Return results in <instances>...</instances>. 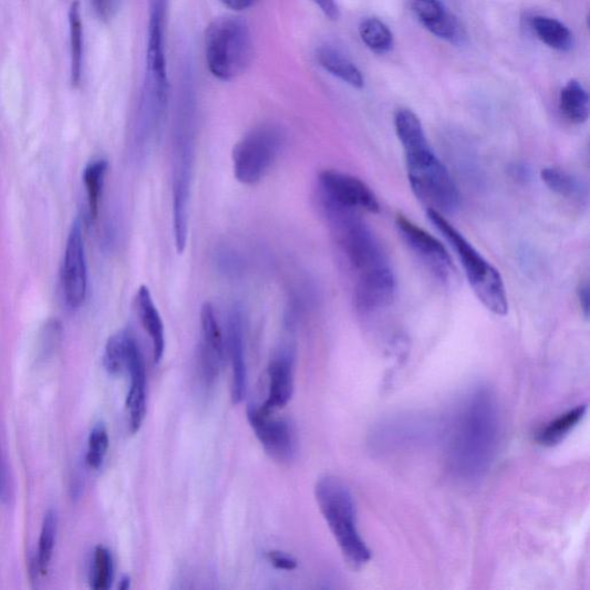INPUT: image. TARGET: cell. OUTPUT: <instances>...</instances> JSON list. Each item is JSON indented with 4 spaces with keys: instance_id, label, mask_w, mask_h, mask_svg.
Wrapping results in <instances>:
<instances>
[{
    "instance_id": "1",
    "label": "cell",
    "mask_w": 590,
    "mask_h": 590,
    "mask_svg": "<svg viewBox=\"0 0 590 590\" xmlns=\"http://www.w3.org/2000/svg\"><path fill=\"white\" fill-rule=\"evenodd\" d=\"M493 391L472 387L463 396L447 432L448 462L465 480H477L490 468L499 443V413Z\"/></svg>"
},
{
    "instance_id": "2",
    "label": "cell",
    "mask_w": 590,
    "mask_h": 590,
    "mask_svg": "<svg viewBox=\"0 0 590 590\" xmlns=\"http://www.w3.org/2000/svg\"><path fill=\"white\" fill-rule=\"evenodd\" d=\"M395 128L416 198L431 210L454 214L460 205L458 187L434 153L418 117L410 108H400L395 114Z\"/></svg>"
},
{
    "instance_id": "3",
    "label": "cell",
    "mask_w": 590,
    "mask_h": 590,
    "mask_svg": "<svg viewBox=\"0 0 590 590\" xmlns=\"http://www.w3.org/2000/svg\"><path fill=\"white\" fill-rule=\"evenodd\" d=\"M167 0H152L147 69L135 126V147L139 156L149 154L163 125L170 93L165 51Z\"/></svg>"
},
{
    "instance_id": "4",
    "label": "cell",
    "mask_w": 590,
    "mask_h": 590,
    "mask_svg": "<svg viewBox=\"0 0 590 590\" xmlns=\"http://www.w3.org/2000/svg\"><path fill=\"white\" fill-rule=\"evenodd\" d=\"M319 509L339 545L346 565L353 570L368 566L372 550L358 528L356 507L350 487L335 475H324L315 485Z\"/></svg>"
},
{
    "instance_id": "5",
    "label": "cell",
    "mask_w": 590,
    "mask_h": 590,
    "mask_svg": "<svg viewBox=\"0 0 590 590\" xmlns=\"http://www.w3.org/2000/svg\"><path fill=\"white\" fill-rule=\"evenodd\" d=\"M195 162V101L190 86L179 101L174 134V230L177 251L188 239V206Z\"/></svg>"
},
{
    "instance_id": "6",
    "label": "cell",
    "mask_w": 590,
    "mask_h": 590,
    "mask_svg": "<svg viewBox=\"0 0 590 590\" xmlns=\"http://www.w3.org/2000/svg\"><path fill=\"white\" fill-rule=\"evenodd\" d=\"M429 220L456 251L475 296L495 315L508 314L507 290L500 273L477 251L444 215L427 209Z\"/></svg>"
},
{
    "instance_id": "7",
    "label": "cell",
    "mask_w": 590,
    "mask_h": 590,
    "mask_svg": "<svg viewBox=\"0 0 590 590\" xmlns=\"http://www.w3.org/2000/svg\"><path fill=\"white\" fill-rule=\"evenodd\" d=\"M321 199L332 235L356 279L390 267L383 247L356 210L337 205L322 195Z\"/></svg>"
},
{
    "instance_id": "8",
    "label": "cell",
    "mask_w": 590,
    "mask_h": 590,
    "mask_svg": "<svg viewBox=\"0 0 590 590\" xmlns=\"http://www.w3.org/2000/svg\"><path fill=\"white\" fill-rule=\"evenodd\" d=\"M206 62L218 80L230 82L244 74L255 60V42L242 18L221 17L207 28Z\"/></svg>"
},
{
    "instance_id": "9",
    "label": "cell",
    "mask_w": 590,
    "mask_h": 590,
    "mask_svg": "<svg viewBox=\"0 0 590 590\" xmlns=\"http://www.w3.org/2000/svg\"><path fill=\"white\" fill-rule=\"evenodd\" d=\"M286 144V133L277 125H261L247 133L232 152L234 173L239 183L262 182Z\"/></svg>"
},
{
    "instance_id": "10",
    "label": "cell",
    "mask_w": 590,
    "mask_h": 590,
    "mask_svg": "<svg viewBox=\"0 0 590 590\" xmlns=\"http://www.w3.org/2000/svg\"><path fill=\"white\" fill-rule=\"evenodd\" d=\"M247 417L252 432L260 441L266 454L278 464H289L297 452L296 436L289 421L275 416V412L261 406H250Z\"/></svg>"
},
{
    "instance_id": "11",
    "label": "cell",
    "mask_w": 590,
    "mask_h": 590,
    "mask_svg": "<svg viewBox=\"0 0 590 590\" xmlns=\"http://www.w3.org/2000/svg\"><path fill=\"white\" fill-rule=\"evenodd\" d=\"M64 299L72 309L80 308L87 299L89 269L82 227L76 219L70 230L61 270Z\"/></svg>"
},
{
    "instance_id": "12",
    "label": "cell",
    "mask_w": 590,
    "mask_h": 590,
    "mask_svg": "<svg viewBox=\"0 0 590 590\" xmlns=\"http://www.w3.org/2000/svg\"><path fill=\"white\" fill-rule=\"evenodd\" d=\"M396 225L402 238L412 249L416 258L423 262L427 269L441 280L447 282L455 273L452 257L434 236L421 229L406 216L400 215Z\"/></svg>"
},
{
    "instance_id": "13",
    "label": "cell",
    "mask_w": 590,
    "mask_h": 590,
    "mask_svg": "<svg viewBox=\"0 0 590 590\" xmlns=\"http://www.w3.org/2000/svg\"><path fill=\"white\" fill-rule=\"evenodd\" d=\"M321 195L330 201L353 210L380 213L381 206L372 188L361 179L335 170L319 176Z\"/></svg>"
},
{
    "instance_id": "14",
    "label": "cell",
    "mask_w": 590,
    "mask_h": 590,
    "mask_svg": "<svg viewBox=\"0 0 590 590\" xmlns=\"http://www.w3.org/2000/svg\"><path fill=\"white\" fill-rule=\"evenodd\" d=\"M201 337L199 371L203 382L210 386L219 376L225 355L222 333L210 302H206L201 309Z\"/></svg>"
},
{
    "instance_id": "15",
    "label": "cell",
    "mask_w": 590,
    "mask_h": 590,
    "mask_svg": "<svg viewBox=\"0 0 590 590\" xmlns=\"http://www.w3.org/2000/svg\"><path fill=\"white\" fill-rule=\"evenodd\" d=\"M126 371L131 377L126 408L131 434L142 429L147 414V374L142 349L135 339L132 340L127 356Z\"/></svg>"
},
{
    "instance_id": "16",
    "label": "cell",
    "mask_w": 590,
    "mask_h": 590,
    "mask_svg": "<svg viewBox=\"0 0 590 590\" xmlns=\"http://www.w3.org/2000/svg\"><path fill=\"white\" fill-rule=\"evenodd\" d=\"M396 294V279L390 267L356 279L354 304L360 313L369 314L389 307Z\"/></svg>"
},
{
    "instance_id": "17",
    "label": "cell",
    "mask_w": 590,
    "mask_h": 590,
    "mask_svg": "<svg viewBox=\"0 0 590 590\" xmlns=\"http://www.w3.org/2000/svg\"><path fill=\"white\" fill-rule=\"evenodd\" d=\"M228 352L232 369L231 398L238 405L245 400L247 390L244 315L238 304L231 308L228 319Z\"/></svg>"
},
{
    "instance_id": "18",
    "label": "cell",
    "mask_w": 590,
    "mask_h": 590,
    "mask_svg": "<svg viewBox=\"0 0 590 590\" xmlns=\"http://www.w3.org/2000/svg\"><path fill=\"white\" fill-rule=\"evenodd\" d=\"M268 400L261 407L276 412L284 408L293 396L294 389V358L289 350L280 351L270 361Z\"/></svg>"
},
{
    "instance_id": "19",
    "label": "cell",
    "mask_w": 590,
    "mask_h": 590,
    "mask_svg": "<svg viewBox=\"0 0 590 590\" xmlns=\"http://www.w3.org/2000/svg\"><path fill=\"white\" fill-rule=\"evenodd\" d=\"M427 426L424 418L414 416L389 418L376 427L373 443L379 447L405 446L424 436Z\"/></svg>"
},
{
    "instance_id": "20",
    "label": "cell",
    "mask_w": 590,
    "mask_h": 590,
    "mask_svg": "<svg viewBox=\"0 0 590 590\" xmlns=\"http://www.w3.org/2000/svg\"><path fill=\"white\" fill-rule=\"evenodd\" d=\"M135 306L138 320L142 322L152 341L154 360L158 363L162 361L165 352V330L158 309L147 287L143 286L138 289Z\"/></svg>"
},
{
    "instance_id": "21",
    "label": "cell",
    "mask_w": 590,
    "mask_h": 590,
    "mask_svg": "<svg viewBox=\"0 0 590 590\" xmlns=\"http://www.w3.org/2000/svg\"><path fill=\"white\" fill-rule=\"evenodd\" d=\"M317 60L323 70L339 77L349 86L355 90L364 87V77L361 71L340 50L323 45L318 49Z\"/></svg>"
},
{
    "instance_id": "22",
    "label": "cell",
    "mask_w": 590,
    "mask_h": 590,
    "mask_svg": "<svg viewBox=\"0 0 590 590\" xmlns=\"http://www.w3.org/2000/svg\"><path fill=\"white\" fill-rule=\"evenodd\" d=\"M530 27L538 39L549 48L567 52L573 48V34L569 27L557 19L537 15L531 18Z\"/></svg>"
},
{
    "instance_id": "23",
    "label": "cell",
    "mask_w": 590,
    "mask_h": 590,
    "mask_svg": "<svg viewBox=\"0 0 590 590\" xmlns=\"http://www.w3.org/2000/svg\"><path fill=\"white\" fill-rule=\"evenodd\" d=\"M561 114L572 124L581 125L589 117V96L582 84L571 80L559 95Z\"/></svg>"
},
{
    "instance_id": "24",
    "label": "cell",
    "mask_w": 590,
    "mask_h": 590,
    "mask_svg": "<svg viewBox=\"0 0 590 590\" xmlns=\"http://www.w3.org/2000/svg\"><path fill=\"white\" fill-rule=\"evenodd\" d=\"M587 412L586 405H579L550 421L538 433L537 441L544 446H555L563 442L581 423Z\"/></svg>"
},
{
    "instance_id": "25",
    "label": "cell",
    "mask_w": 590,
    "mask_h": 590,
    "mask_svg": "<svg viewBox=\"0 0 590 590\" xmlns=\"http://www.w3.org/2000/svg\"><path fill=\"white\" fill-rule=\"evenodd\" d=\"M544 183L563 198L582 203L587 196V188L571 174L558 167H547L541 173Z\"/></svg>"
},
{
    "instance_id": "26",
    "label": "cell",
    "mask_w": 590,
    "mask_h": 590,
    "mask_svg": "<svg viewBox=\"0 0 590 590\" xmlns=\"http://www.w3.org/2000/svg\"><path fill=\"white\" fill-rule=\"evenodd\" d=\"M107 167V161L96 159L90 163L86 168H84L83 183L84 187H86L89 210L92 220H95L100 213L101 198Z\"/></svg>"
},
{
    "instance_id": "27",
    "label": "cell",
    "mask_w": 590,
    "mask_h": 590,
    "mask_svg": "<svg viewBox=\"0 0 590 590\" xmlns=\"http://www.w3.org/2000/svg\"><path fill=\"white\" fill-rule=\"evenodd\" d=\"M134 334L123 330L111 335L104 352V368L111 375H118L126 371L130 345Z\"/></svg>"
},
{
    "instance_id": "28",
    "label": "cell",
    "mask_w": 590,
    "mask_h": 590,
    "mask_svg": "<svg viewBox=\"0 0 590 590\" xmlns=\"http://www.w3.org/2000/svg\"><path fill=\"white\" fill-rule=\"evenodd\" d=\"M362 42L377 54L387 53L393 48V34L390 28L377 18L363 20L359 27Z\"/></svg>"
},
{
    "instance_id": "29",
    "label": "cell",
    "mask_w": 590,
    "mask_h": 590,
    "mask_svg": "<svg viewBox=\"0 0 590 590\" xmlns=\"http://www.w3.org/2000/svg\"><path fill=\"white\" fill-rule=\"evenodd\" d=\"M69 21L71 37V81L73 86H77L82 76L83 60V28L79 2L71 6Z\"/></svg>"
},
{
    "instance_id": "30",
    "label": "cell",
    "mask_w": 590,
    "mask_h": 590,
    "mask_svg": "<svg viewBox=\"0 0 590 590\" xmlns=\"http://www.w3.org/2000/svg\"><path fill=\"white\" fill-rule=\"evenodd\" d=\"M55 536H58V516L53 511H49L43 520L35 560L37 572L39 571L42 576H45L49 571Z\"/></svg>"
},
{
    "instance_id": "31",
    "label": "cell",
    "mask_w": 590,
    "mask_h": 590,
    "mask_svg": "<svg viewBox=\"0 0 590 590\" xmlns=\"http://www.w3.org/2000/svg\"><path fill=\"white\" fill-rule=\"evenodd\" d=\"M114 579V560L110 551L100 546L95 549L91 583L95 590H106Z\"/></svg>"
},
{
    "instance_id": "32",
    "label": "cell",
    "mask_w": 590,
    "mask_h": 590,
    "mask_svg": "<svg viewBox=\"0 0 590 590\" xmlns=\"http://www.w3.org/2000/svg\"><path fill=\"white\" fill-rule=\"evenodd\" d=\"M108 434L104 424L100 423L93 428L89 439L87 464L93 469H99L107 454Z\"/></svg>"
},
{
    "instance_id": "33",
    "label": "cell",
    "mask_w": 590,
    "mask_h": 590,
    "mask_svg": "<svg viewBox=\"0 0 590 590\" xmlns=\"http://www.w3.org/2000/svg\"><path fill=\"white\" fill-rule=\"evenodd\" d=\"M412 10L425 28L447 11L439 0H413Z\"/></svg>"
},
{
    "instance_id": "34",
    "label": "cell",
    "mask_w": 590,
    "mask_h": 590,
    "mask_svg": "<svg viewBox=\"0 0 590 590\" xmlns=\"http://www.w3.org/2000/svg\"><path fill=\"white\" fill-rule=\"evenodd\" d=\"M268 560L275 569L280 571H294L298 568V560L284 551H269Z\"/></svg>"
},
{
    "instance_id": "35",
    "label": "cell",
    "mask_w": 590,
    "mask_h": 590,
    "mask_svg": "<svg viewBox=\"0 0 590 590\" xmlns=\"http://www.w3.org/2000/svg\"><path fill=\"white\" fill-rule=\"evenodd\" d=\"M313 2L329 20L335 21L341 18V11L335 0H313Z\"/></svg>"
},
{
    "instance_id": "36",
    "label": "cell",
    "mask_w": 590,
    "mask_h": 590,
    "mask_svg": "<svg viewBox=\"0 0 590 590\" xmlns=\"http://www.w3.org/2000/svg\"><path fill=\"white\" fill-rule=\"evenodd\" d=\"M219 2L230 10L240 12L250 9L258 0H219Z\"/></svg>"
},
{
    "instance_id": "37",
    "label": "cell",
    "mask_w": 590,
    "mask_h": 590,
    "mask_svg": "<svg viewBox=\"0 0 590 590\" xmlns=\"http://www.w3.org/2000/svg\"><path fill=\"white\" fill-rule=\"evenodd\" d=\"M578 299L586 318L589 317V286L583 283L578 289Z\"/></svg>"
},
{
    "instance_id": "38",
    "label": "cell",
    "mask_w": 590,
    "mask_h": 590,
    "mask_svg": "<svg viewBox=\"0 0 590 590\" xmlns=\"http://www.w3.org/2000/svg\"><path fill=\"white\" fill-rule=\"evenodd\" d=\"M97 14L106 19L111 10V0H92Z\"/></svg>"
},
{
    "instance_id": "39",
    "label": "cell",
    "mask_w": 590,
    "mask_h": 590,
    "mask_svg": "<svg viewBox=\"0 0 590 590\" xmlns=\"http://www.w3.org/2000/svg\"><path fill=\"white\" fill-rule=\"evenodd\" d=\"M8 494H9V489H8L7 476H6V473L2 466H0V499L7 500Z\"/></svg>"
},
{
    "instance_id": "40",
    "label": "cell",
    "mask_w": 590,
    "mask_h": 590,
    "mask_svg": "<svg viewBox=\"0 0 590 590\" xmlns=\"http://www.w3.org/2000/svg\"><path fill=\"white\" fill-rule=\"evenodd\" d=\"M131 586V579L128 577H124L121 581L120 589L121 590H127Z\"/></svg>"
}]
</instances>
